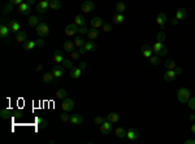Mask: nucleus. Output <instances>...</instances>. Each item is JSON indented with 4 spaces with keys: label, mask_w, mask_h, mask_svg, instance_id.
<instances>
[{
    "label": "nucleus",
    "mask_w": 195,
    "mask_h": 144,
    "mask_svg": "<svg viewBox=\"0 0 195 144\" xmlns=\"http://www.w3.org/2000/svg\"><path fill=\"white\" fill-rule=\"evenodd\" d=\"M191 97V91L186 87H181V88L177 91V99L181 104H187L189 99Z\"/></svg>",
    "instance_id": "f257e3e1"
},
{
    "label": "nucleus",
    "mask_w": 195,
    "mask_h": 144,
    "mask_svg": "<svg viewBox=\"0 0 195 144\" xmlns=\"http://www.w3.org/2000/svg\"><path fill=\"white\" fill-rule=\"evenodd\" d=\"M125 9H126V5H125L122 1L116 3V12L117 13H124Z\"/></svg>",
    "instance_id": "ea45409f"
},
{
    "label": "nucleus",
    "mask_w": 195,
    "mask_h": 144,
    "mask_svg": "<svg viewBox=\"0 0 195 144\" xmlns=\"http://www.w3.org/2000/svg\"><path fill=\"white\" fill-rule=\"evenodd\" d=\"M62 66L67 68V69H73L74 65H73V61H72V60H67V59H65L64 61H62Z\"/></svg>",
    "instance_id": "37998d69"
},
{
    "label": "nucleus",
    "mask_w": 195,
    "mask_h": 144,
    "mask_svg": "<svg viewBox=\"0 0 195 144\" xmlns=\"http://www.w3.org/2000/svg\"><path fill=\"white\" fill-rule=\"evenodd\" d=\"M164 66H165L167 70H174L177 64L174 62V60H167V61L164 62Z\"/></svg>",
    "instance_id": "72a5a7b5"
},
{
    "label": "nucleus",
    "mask_w": 195,
    "mask_h": 144,
    "mask_svg": "<svg viewBox=\"0 0 195 144\" xmlns=\"http://www.w3.org/2000/svg\"><path fill=\"white\" fill-rule=\"evenodd\" d=\"M35 29H37V34H38L40 38H46L47 35L50 34V28H48V25H47V23H44V22H40Z\"/></svg>",
    "instance_id": "f03ea898"
},
{
    "label": "nucleus",
    "mask_w": 195,
    "mask_h": 144,
    "mask_svg": "<svg viewBox=\"0 0 195 144\" xmlns=\"http://www.w3.org/2000/svg\"><path fill=\"white\" fill-rule=\"evenodd\" d=\"M79 68L83 70V69H86V68H87V64H86V62H81V64H79Z\"/></svg>",
    "instance_id": "bf43d9fd"
},
{
    "label": "nucleus",
    "mask_w": 195,
    "mask_h": 144,
    "mask_svg": "<svg viewBox=\"0 0 195 144\" xmlns=\"http://www.w3.org/2000/svg\"><path fill=\"white\" fill-rule=\"evenodd\" d=\"M176 73H174V70H167L165 73H164V79L167 80V82H174V79H176Z\"/></svg>",
    "instance_id": "f3484780"
},
{
    "label": "nucleus",
    "mask_w": 195,
    "mask_h": 144,
    "mask_svg": "<svg viewBox=\"0 0 195 144\" xmlns=\"http://www.w3.org/2000/svg\"><path fill=\"white\" fill-rule=\"evenodd\" d=\"M9 32H11L9 26H7V25H0V38H1V39L8 38V34H9Z\"/></svg>",
    "instance_id": "a211bd4d"
},
{
    "label": "nucleus",
    "mask_w": 195,
    "mask_h": 144,
    "mask_svg": "<svg viewBox=\"0 0 195 144\" xmlns=\"http://www.w3.org/2000/svg\"><path fill=\"white\" fill-rule=\"evenodd\" d=\"M126 139L130 140V142H137L139 139V133L135 128H129L128 133H126Z\"/></svg>",
    "instance_id": "6e6552de"
},
{
    "label": "nucleus",
    "mask_w": 195,
    "mask_h": 144,
    "mask_svg": "<svg viewBox=\"0 0 195 144\" xmlns=\"http://www.w3.org/2000/svg\"><path fill=\"white\" fill-rule=\"evenodd\" d=\"M26 3L30 5H33V4H35V0H26Z\"/></svg>",
    "instance_id": "e2e57ef3"
},
{
    "label": "nucleus",
    "mask_w": 195,
    "mask_h": 144,
    "mask_svg": "<svg viewBox=\"0 0 195 144\" xmlns=\"http://www.w3.org/2000/svg\"><path fill=\"white\" fill-rule=\"evenodd\" d=\"M74 23L79 28V26H85L86 25V20H85V16H82V14H77L76 17H74Z\"/></svg>",
    "instance_id": "412c9836"
},
{
    "label": "nucleus",
    "mask_w": 195,
    "mask_h": 144,
    "mask_svg": "<svg viewBox=\"0 0 195 144\" xmlns=\"http://www.w3.org/2000/svg\"><path fill=\"white\" fill-rule=\"evenodd\" d=\"M163 47H164V44L161 43V42H157V40H156L155 44H154V47H152V49H154V53L159 55V52L161 51V48H163Z\"/></svg>",
    "instance_id": "58836bf2"
},
{
    "label": "nucleus",
    "mask_w": 195,
    "mask_h": 144,
    "mask_svg": "<svg viewBox=\"0 0 195 144\" xmlns=\"http://www.w3.org/2000/svg\"><path fill=\"white\" fill-rule=\"evenodd\" d=\"M48 9H50V1H47V0H40L37 4V12L39 14L46 13Z\"/></svg>",
    "instance_id": "20e7f679"
},
{
    "label": "nucleus",
    "mask_w": 195,
    "mask_h": 144,
    "mask_svg": "<svg viewBox=\"0 0 195 144\" xmlns=\"http://www.w3.org/2000/svg\"><path fill=\"white\" fill-rule=\"evenodd\" d=\"M107 121L112 122V124H117V122L120 121V114H118V113H116V112L109 113V114L107 116Z\"/></svg>",
    "instance_id": "aec40b11"
},
{
    "label": "nucleus",
    "mask_w": 195,
    "mask_h": 144,
    "mask_svg": "<svg viewBox=\"0 0 195 144\" xmlns=\"http://www.w3.org/2000/svg\"><path fill=\"white\" fill-rule=\"evenodd\" d=\"M47 1H51V0H47Z\"/></svg>",
    "instance_id": "774afa93"
},
{
    "label": "nucleus",
    "mask_w": 195,
    "mask_h": 144,
    "mask_svg": "<svg viewBox=\"0 0 195 144\" xmlns=\"http://www.w3.org/2000/svg\"><path fill=\"white\" fill-rule=\"evenodd\" d=\"M126 133H128V131L125 130L124 127H117L115 130V134H116V136L118 138V139H125V138H126Z\"/></svg>",
    "instance_id": "5701e85b"
},
{
    "label": "nucleus",
    "mask_w": 195,
    "mask_h": 144,
    "mask_svg": "<svg viewBox=\"0 0 195 144\" xmlns=\"http://www.w3.org/2000/svg\"><path fill=\"white\" fill-rule=\"evenodd\" d=\"M69 122H70L72 125H76V126L81 125L83 122V117L81 114H72L70 116V121H69Z\"/></svg>",
    "instance_id": "dca6fc26"
},
{
    "label": "nucleus",
    "mask_w": 195,
    "mask_h": 144,
    "mask_svg": "<svg viewBox=\"0 0 195 144\" xmlns=\"http://www.w3.org/2000/svg\"><path fill=\"white\" fill-rule=\"evenodd\" d=\"M43 80L46 83H51V82H57V79H56L55 77H53L52 73H44L43 74Z\"/></svg>",
    "instance_id": "c756f323"
},
{
    "label": "nucleus",
    "mask_w": 195,
    "mask_h": 144,
    "mask_svg": "<svg viewBox=\"0 0 195 144\" xmlns=\"http://www.w3.org/2000/svg\"><path fill=\"white\" fill-rule=\"evenodd\" d=\"M107 118H104V117H95L94 118V124L95 125H101L103 122H106Z\"/></svg>",
    "instance_id": "de8ad7c7"
},
{
    "label": "nucleus",
    "mask_w": 195,
    "mask_h": 144,
    "mask_svg": "<svg viewBox=\"0 0 195 144\" xmlns=\"http://www.w3.org/2000/svg\"><path fill=\"white\" fill-rule=\"evenodd\" d=\"M89 30L90 29L86 28V25L85 26H79V28H78V34H79V35H85V34H87V32H89Z\"/></svg>",
    "instance_id": "49530a36"
},
{
    "label": "nucleus",
    "mask_w": 195,
    "mask_h": 144,
    "mask_svg": "<svg viewBox=\"0 0 195 144\" xmlns=\"http://www.w3.org/2000/svg\"><path fill=\"white\" fill-rule=\"evenodd\" d=\"M3 43H4L5 46H7V44H9V43H11V39H9V38H5V39H3Z\"/></svg>",
    "instance_id": "052dcab7"
},
{
    "label": "nucleus",
    "mask_w": 195,
    "mask_h": 144,
    "mask_svg": "<svg viewBox=\"0 0 195 144\" xmlns=\"http://www.w3.org/2000/svg\"><path fill=\"white\" fill-rule=\"evenodd\" d=\"M60 119H61V122H69L70 121V114H68V112H62L60 114Z\"/></svg>",
    "instance_id": "79ce46f5"
},
{
    "label": "nucleus",
    "mask_w": 195,
    "mask_h": 144,
    "mask_svg": "<svg viewBox=\"0 0 195 144\" xmlns=\"http://www.w3.org/2000/svg\"><path fill=\"white\" fill-rule=\"evenodd\" d=\"M74 47H76V44H74V42H70V40H67L64 43V51L65 52H69L72 53L74 51Z\"/></svg>",
    "instance_id": "393cba45"
},
{
    "label": "nucleus",
    "mask_w": 195,
    "mask_h": 144,
    "mask_svg": "<svg viewBox=\"0 0 195 144\" xmlns=\"http://www.w3.org/2000/svg\"><path fill=\"white\" fill-rule=\"evenodd\" d=\"M148 60H150V64H151V65H155V66H157V65L161 62V61H160V56H159V55H157V56H154V55H152Z\"/></svg>",
    "instance_id": "a19ab883"
},
{
    "label": "nucleus",
    "mask_w": 195,
    "mask_h": 144,
    "mask_svg": "<svg viewBox=\"0 0 195 144\" xmlns=\"http://www.w3.org/2000/svg\"><path fill=\"white\" fill-rule=\"evenodd\" d=\"M125 21V17H124V13H117L113 16V22L116 23V25H120V23H122Z\"/></svg>",
    "instance_id": "c85d7f7f"
},
{
    "label": "nucleus",
    "mask_w": 195,
    "mask_h": 144,
    "mask_svg": "<svg viewBox=\"0 0 195 144\" xmlns=\"http://www.w3.org/2000/svg\"><path fill=\"white\" fill-rule=\"evenodd\" d=\"M70 57H72V60H73V61H78V60H79V57H81V53L79 52H72L70 53Z\"/></svg>",
    "instance_id": "8fccbe9b"
},
{
    "label": "nucleus",
    "mask_w": 195,
    "mask_h": 144,
    "mask_svg": "<svg viewBox=\"0 0 195 144\" xmlns=\"http://www.w3.org/2000/svg\"><path fill=\"white\" fill-rule=\"evenodd\" d=\"M64 66L60 64H56L55 66L52 68V70H51V73L53 74V77L56 78V79H59V78H61L62 76H64Z\"/></svg>",
    "instance_id": "39448f33"
},
{
    "label": "nucleus",
    "mask_w": 195,
    "mask_h": 144,
    "mask_svg": "<svg viewBox=\"0 0 195 144\" xmlns=\"http://www.w3.org/2000/svg\"><path fill=\"white\" fill-rule=\"evenodd\" d=\"M85 43H86V40L82 38V35H78V37L74 39V44H76V47H83L85 46Z\"/></svg>",
    "instance_id": "e433bc0d"
},
{
    "label": "nucleus",
    "mask_w": 195,
    "mask_h": 144,
    "mask_svg": "<svg viewBox=\"0 0 195 144\" xmlns=\"http://www.w3.org/2000/svg\"><path fill=\"white\" fill-rule=\"evenodd\" d=\"M40 21H42V17L39 16H30L29 17V21H28V25L30 26V28H37V26L40 23Z\"/></svg>",
    "instance_id": "f8f14e48"
},
{
    "label": "nucleus",
    "mask_w": 195,
    "mask_h": 144,
    "mask_svg": "<svg viewBox=\"0 0 195 144\" xmlns=\"http://www.w3.org/2000/svg\"><path fill=\"white\" fill-rule=\"evenodd\" d=\"M174 73H176V76H181V74H182V68L181 66H176Z\"/></svg>",
    "instance_id": "864d4df0"
},
{
    "label": "nucleus",
    "mask_w": 195,
    "mask_h": 144,
    "mask_svg": "<svg viewBox=\"0 0 195 144\" xmlns=\"http://www.w3.org/2000/svg\"><path fill=\"white\" fill-rule=\"evenodd\" d=\"M13 5H14V4H12V3L8 1L7 4H5L4 7H3V16L12 13V12H13Z\"/></svg>",
    "instance_id": "7c9ffc66"
},
{
    "label": "nucleus",
    "mask_w": 195,
    "mask_h": 144,
    "mask_svg": "<svg viewBox=\"0 0 195 144\" xmlns=\"http://www.w3.org/2000/svg\"><path fill=\"white\" fill-rule=\"evenodd\" d=\"M187 105H189V108H190V109L195 110V96H194V97H190V99H189Z\"/></svg>",
    "instance_id": "09e8293b"
},
{
    "label": "nucleus",
    "mask_w": 195,
    "mask_h": 144,
    "mask_svg": "<svg viewBox=\"0 0 195 144\" xmlns=\"http://www.w3.org/2000/svg\"><path fill=\"white\" fill-rule=\"evenodd\" d=\"M26 39H28V35H26V32L18 31V32L16 34V40L18 42V43H23V42H26Z\"/></svg>",
    "instance_id": "f704fd0d"
},
{
    "label": "nucleus",
    "mask_w": 195,
    "mask_h": 144,
    "mask_svg": "<svg viewBox=\"0 0 195 144\" xmlns=\"http://www.w3.org/2000/svg\"><path fill=\"white\" fill-rule=\"evenodd\" d=\"M8 26H9V29H11V32L17 34V32L20 31V23H18V21H11Z\"/></svg>",
    "instance_id": "b1692460"
},
{
    "label": "nucleus",
    "mask_w": 195,
    "mask_h": 144,
    "mask_svg": "<svg viewBox=\"0 0 195 144\" xmlns=\"http://www.w3.org/2000/svg\"><path fill=\"white\" fill-rule=\"evenodd\" d=\"M176 18L178 20V21H182V20H185L186 17H187V11L185 9V8H178V9L176 11Z\"/></svg>",
    "instance_id": "2eb2a0df"
},
{
    "label": "nucleus",
    "mask_w": 195,
    "mask_h": 144,
    "mask_svg": "<svg viewBox=\"0 0 195 144\" xmlns=\"http://www.w3.org/2000/svg\"><path fill=\"white\" fill-rule=\"evenodd\" d=\"M87 35H89V38H90V40H95L98 37H99V30L96 28H91L89 30V32H87Z\"/></svg>",
    "instance_id": "a878e982"
},
{
    "label": "nucleus",
    "mask_w": 195,
    "mask_h": 144,
    "mask_svg": "<svg viewBox=\"0 0 195 144\" xmlns=\"http://www.w3.org/2000/svg\"><path fill=\"white\" fill-rule=\"evenodd\" d=\"M86 48V51H87V52H95V51L98 49V47H96V44L94 43V42H86L85 43V46H83Z\"/></svg>",
    "instance_id": "bb28decb"
},
{
    "label": "nucleus",
    "mask_w": 195,
    "mask_h": 144,
    "mask_svg": "<svg viewBox=\"0 0 195 144\" xmlns=\"http://www.w3.org/2000/svg\"><path fill=\"white\" fill-rule=\"evenodd\" d=\"M0 117H1L3 119H9L12 117V110L9 109H3L1 112H0Z\"/></svg>",
    "instance_id": "4c0bfd02"
},
{
    "label": "nucleus",
    "mask_w": 195,
    "mask_h": 144,
    "mask_svg": "<svg viewBox=\"0 0 195 144\" xmlns=\"http://www.w3.org/2000/svg\"><path fill=\"white\" fill-rule=\"evenodd\" d=\"M81 74H82V69H81L79 66L70 69V77L73 78V79H78V78L81 77Z\"/></svg>",
    "instance_id": "4be33fe9"
},
{
    "label": "nucleus",
    "mask_w": 195,
    "mask_h": 144,
    "mask_svg": "<svg viewBox=\"0 0 195 144\" xmlns=\"http://www.w3.org/2000/svg\"><path fill=\"white\" fill-rule=\"evenodd\" d=\"M50 8L52 11H59L61 8V1L60 0H51L50 1Z\"/></svg>",
    "instance_id": "2f4dec72"
},
{
    "label": "nucleus",
    "mask_w": 195,
    "mask_h": 144,
    "mask_svg": "<svg viewBox=\"0 0 195 144\" xmlns=\"http://www.w3.org/2000/svg\"><path fill=\"white\" fill-rule=\"evenodd\" d=\"M178 22H179V21L177 20L176 17H173V18L170 20V25H173V26H176V25H177V23H178Z\"/></svg>",
    "instance_id": "6e6d98bb"
},
{
    "label": "nucleus",
    "mask_w": 195,
    "mask_h": 144,
    "mask_svg": "<svg viewBox=\"0 0 195 144\" xmlns=\"http://www.w3.org/2000/svg\"><path fill=\"white\" fill-rule=\"evenodd\" d=\"M9 3H12V4H14V5H20L21 3H23V0H8Z\"/></svg>",
    "instance_id": "5fc2aeb1"
},
{
    "label": "nucleus",
    "mask_w": 195,
    "mask_h": 144,
    "mask_svg": "<svg viewBox=\"0 0 195 144\" xmlns=\"http://www.w3.org/2000/svg\"><path fill=\"white\" fill-rule=\"evenodd\" d=\"M167 53H168V48H167L165 46H164L163 48H161V51H160V52H159V56H165Z\"/></svg>",
    "instance_id": "603ef678"
},
{
    "label": "nucleus",
    "mask_w": 195,
    "mask_h": 144,
    "mask_svg": "<svg viewBox=\"0 0 195 144\" xmlns=\"http://www.w3.org/2000/svg\"><path fill=\"white\" fill-rule=\"evenodd\" d=\"M95 8V4L91 1V0H85V1L81 4V9L85 13H89V12H92Z\"/></svg>",
    "instance_id": "0eeeda50"
},
{
    "label": "nucleus",
    "mask_w": 195,
    "mask_h": 144,
    "mask_svg": "<svg viewBox=\"0 0 195 144\" xmlns=\"http://www.w3.org/2000/svg\"><path fill=\"white\" fill-rule=\"evenodd\" d=\"M35 46H37V43H35V40H26V42H23V49L25 51H30V49H33Z\"/></svg>",
    "instance_id": "473e14b6"
},
{
    "label": "nucleus",
    "mask_w": 195,
    "mask_h": 144,
    "mask_svg": "<svg viewBox=\"0 0 195 144\" xmlns=\"http://www.w3.org/2000/svg\"><path fill=\"white\" fill-rule=\"evenodd\" d=\"M167 21H168V18H167V14L165 13H159L157 17H156V23L160 26L161 30H164V28H165Z\"/></svg>",
    "instance_id": "9b49d317"
},
{
    "label": "nucleus",
    "mask_w": 195,
    "mask_h": 144,
    "mask_svg": "<svg viewBox=\"0 0 195 144\" xmlns=\"http://www.w3.org/2000/svg\"><path fill=\"white\" fill-rule=\"evenodd\" d=\"M185 144H195V139H186Z\"/></svg>",
    "instance_id": "13d9d810"
},
{
    "label": "nucleus",
    "mask_w": 195,
    "mask_h": 144,
    "mask_svg": "<svg viewBox=\"0 0 195 144\" xmlns=\"http://www.w3.org/2000/svg\"><path fill=\"white\" fill-rule=\"evenodd\" d=\"M55 97L57 99V100H64V99L67 97V91H65L64 88H60L59 91L55 94Z\"/></svg>",
    "instance_id": "c9c22d12"
},
{
    "label": "nucleus",
    "mask_w": 195,
    "mask_h": 144,
    "mask_svg": "<svg viewBox=\"0 0 195 144\" xmlns=\"http://www.w3.org/2000/svg\"><path fill=\"white\" fill-rule=\"evenodd\" d=\"M191 133H193V134H195V124H193V125H191Z\"/></svg>",
    "instance_id": "0e129e2a"
},
{
    "label": "nucleus",
    "mask_w": 195,
    "mask_h": 144,
    "mask_svg": "<svg viewBox=\"0 0 195 144\" xmlns=\"http://www.w3.org/2000/svg\"><path fill=\"white\" fill-rule=\"evenodd\" d=\"M101 28H103V31L104 32H111V31H112V25H111V23H108V22H104Z\"/></svg>",
    "instance_id": "a18cd8bd"
},
{
    "label": "nucleus",
    "mask_w": 195,
    "mask_h": 144,
    "mask_svg": "<svg viewBox=\"0 0 195 144\" xmlns=\"http://www.w3.org/2000/svg\"><path fill=\"white\" fill-rule=\"evenodd\" d=\"M157 42H161V43H163L164 40H165L167 39V35H165V32H164V30H161V31H159L157 32Z\"/></svg>",
    "instance_id": "c03bdc74"
},
{
    "label": "nucleus",
    "mask_w": 195,
    "mask_h": 144,
    "mask_svg": "<svg viewBox=\"0 0 195 144\" xmlns=\"http://www.w3.org/2000/svg\"><path fill=\"white\" fill-rule=\"evenodd\" d=\"M73 108H74V101L72 100V99H68V97H65L64 100H62V103H61V109H62V112H70V110H73Z\"/></svg>",
    "instance_id": "7ed1b4c3"
},
{
    "label": "nucleus",
    "mask_w": 195,
    "mask_h": 144,
    "mask_svg": "<svg viewBox=\"0 0 195 144\" xmlns=\"http://www.w3.org/2000/svg\"><path fill=\"white\" fill-rule=\"evenodd\" d=\"M190 119H191V121H194V119H195V114H191L190 116Z\"/></svg>",
    "instance_id": "338daca9"
},
{
    "label": "nucleus",
    "mask_w": 195,
    "mask_h": 144,
    "mask_svg": "<svg viewBox=\"0 0 195 144\" xmlns=\"http://www.w3.org/2000/svg\"><path fill=\"white\" fill-rule=\"evenodd\" d=\"M76 32H78V26L76 23H69L67 25V28H65V34L68 35V37H72V35H74Z\"/></svg>",
    "instance_id": "ddd939ff"
},
{
    "label": "nucleus",
    "mask_w": 195,
    "mask_h": 144,
    "mask_svg": "<svg viewBox=\"0 0 195 144\" xmlns=\"http://www.w3.org/2000/svg\"><path fill=\"white\" fill-rule=\"evenodd\" d=\"M140 51H142V55L145 59H150L152 55H154V49H152L151 46H148V44H143L142 48H140Z\"/></svg>",
    "instance_id": "1a4fd4ad"
},
{
    "label": "nucleus",
    "mask_w": 195,
    "mask_h": 144,
    "mask_svg": "<svg viewBox=\"0 0 195 144\" xmlns=\"http://www.w3.org/2000/svg\"><path fill=\"white\" fill-rule=\"evenodd\" d=\"M0 22H1V25H7V20H5L4 16L1 17V21H0Z\"/></svg>",
    "instance_id": "680f3d73"
},
{
    "label": "nucleus",
    "mask_w": 195,
    "mask_h": 144,
    "mask_svg": "<svg viewBox=\"0 0 195 144\" xmlns=\"http://www.w3.org/2000/svg\"><path fill=\"white\" fill-rule=\"evenodd\" d=\"M91 28H96V29H99V28H101L103 26V20L100 18V17H94V18H91Z\"/></svg>",
    "instance_id": "6ab92c4d"
},
{
    "label": "nucleus",
    "mask_w": 195,
    "mask_h": 144,
    "mask_svg": "<svg viewBox=\"0 0 195 144\" xmlns=\"http://www.w3.org/2000/svg\"><path fill=\"white\" fill-rule=\"evenodd\" d=\"M35 43H37L38 47H43L44 44H46V42H44L43 38H39V39H37V40H35Z\"/></svg>",
    "instance_id": "3c124183"
},
{
    "label": "nucleus",
    "mask_w": 195,
    "mask_h": 144,
    "mask_svg": "<svg viewBox=\"0 0 195 144\" xmlns=\"http://www.w3.org/2000/svg\"><path fill=\"white\" fill-rule=\"evenodd\" d=\"M18 12L22 14V16H29L30 12H31V5L28 4L26 1L21 3V4L18 5Z\"/></svg>",
    "instance_id": "423d86ee"
},
{
    "label": "nucleus",
    "mask_w": 195,
    "mask_h": 144,
    "mask_svg": "<svg viewBox=\"0 0 195 144\" xmlns=\"http://www.w3.org/2000/svg\"><path fill=\"white\" fill-rule=\"evenodd\" d=\"M35 121H37V126H38L39 130H43V128H46L47 121L44 118H42V117H37V118H35Z\"/></svg>",
    "instance_id": "cd10ccee"
},
{
    "label": "nucleus",
    "mask_w": 195,
    "mask_h": 144,
    "mask_svg": "<svg viewBox=\"0 0 195 144\" xmlns=\"http://www.w3.org/2000/svg\"><path fill=\"white\" fill-rule=\"evenodd\" d=\"M100 131H101V134H104V135H109L112 133V122H109V121L103 122V124L100 125Z\"/></svg>",
    "instance_id": "9d476101"
},
{
    "label": "nucleus",
    "mask_w": 195,
    "mask_h": 144,
    "mask_svg": "<svg viewBox=\"0 0 195 144\" xmlns=\"http://www.w3.org/2000/svg\"><path fill=\"white\" fill-rule=\"evenodd\" d=\"M42 69H43V66H42V65H38V66H37V70H38V71H40Z\"/></svg>",
    "instance_id": "69168bd1"
},
{
    "label": "nucleus",
    "mask_w": 195,
    "mask_h": 144,
    "mask_svg": "<svg viewBox=\"0 0 195 144\" xmlns=\"http://www.w3.org/2000/svg\"><path fill=\"white\" fill-rule=\"evenodd\" d=\"M78 52H79L81 55H85V53L87 52V51H86V48H85V47H79V49H78Z\"/></svg>",
    "instance_id": "4d7b16f0"
},
{
    "label": "nucleus",
    "mask_w": 195,
    "mask_h": 144,
    "mask_svg": "<svg viewBox=\"0 0 195 144\" xmlns=\"http://www.w3.org/2000/svg\"><path fill=\"white\" fill-rule=\"evenodd\" d=\"M64 52H61V51H55L53 52V61L56 62V64H62V61H64Z\"/></svg>",
    "instance_id": "4468645a"
}]
</instances>
